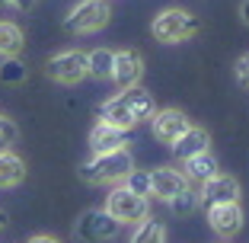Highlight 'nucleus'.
<instances>
[{"label":"nucleus","instance_id":"nucleus-11","mask_svg":"<svg viewBox=\"0 0 249 243\" xmlns=\"http://www.w3.org/2000/svg\"><path fill=\"white\" fill-rule=\"evenodd\" d=\"M189 176H185L182 169H173V167H157L154 173H150V195H157V199L169 202L173 195H179L182 189H189Z\"/></svg>","mask_w":249,"mask_h":243},{"label":"nucleus","instance_id":"nucleus-9","mask_svg":"<svg viewBox=\"0 0 249 243\" xmlns=\"http://www.w3.org/2000/svg\"><path fill=\"white\" fill-rule=\"evenodd\" d=\"M198 202L208 208L214 205H227V202H240V183H236L233 176H224V173H217V176H211L205 186H201V192H198Z\"/></svg>","mask_w":249,"mask_h":243},{"label":"nucleus","instance_id":"nucleus-18","mask_svg":"<svg viewBox=\"0 0 249 243\" xmlns=\"http://www.w3.org/2000/svg\"><path fill=\"white\" fill-rule=\"evenodd\" d=\"M112 67H115V52H109V48H96L87 55V71L96 80H109Z\"/></svg>","mask_w":249,"mask_h":243},{"label":"nucleus","instance_id":"nucleus-21","mask_svg":"<svg viewBox=\"0 0 249 243\" xmlns=\"http://www.w3.org/2000/svg\"><path fill=\"white\" fill-rule=\"evenodd\" d=\"M26 64L19 61V55L16 58H3V64H0V83H10V87H16V83L26 80Z\"/></svg>","mask_w":249,"mask_h":243},{"label":"nucleus","instance_id":"nucleus-2","mask_svg":"<svg viewBox=\"0 0 249 243\" xmlns=\"http://www.w3.org/2000/svg\"><path fill=\"white\" fill-rule=\"evenodd\" d=\"M134 169V157L128 148L109 150V154H93L87 163H80V179L83 183H122L128 173Z\"/></svg>","mask_w":249,"mask_h":243},{"label":"nucleus","instance_id":"nucleus-25","mask_svg":"<svg viewBox=\"0 0 249 243\" xmlns=\"http://www.w3.org/2000/svg\"><path fill=\"white\" fill-rule=\"evenodd\" d=\"M0 7H7V10H19V13H29V10L36 7V0H0Z\"/></svg>","mask_w":249,"mask_h":243},{"label":"nucleus","instance_id":"nucleus-4","mask_svg":"<svg viewBox=\"0 0 249 243\" xmlns=\"http://www.w3.org/2000/svg\"><path fill=\"white\" fill-rule=\"evenodd\" d=\"M109 19H112L109 0H80V3H77V7L67 13L64 29L73 32V36H89V32L103 29Z\"/></svg>","mask_w":249,"mask_h":243},{"label":"nucleus","instance_id":"nucleus-28","mask_svg":"<svg viewBox=\"0 0 249 243\" xmlns=\"http://www.w3.org/2000/svg\"><path fill=\"white\" fill-rule=\"evenodd\" d=\"M7 227V211H0V230Z\"/></svg>","mask_w":249,"mask_h":243},{"label":"nucleus","instance_id":"nucleus-26","mask_svg":"<svg viewBox=\"0 0 249 243\" xmlns=\"http://www.w3.org/2000/svg\"><path fill=\"white\" fill-rule=\"evenodd\" d=\"M240 19L249 26V0H243V3H240Z\"/></svg>","mask_w":249,"mask_h":243},{"label":"nucleus","instance_id":"nucleus-13","mask_svg":"<svg viewBox=\"0 0 249 243\" xmlns=\"http://www.w3.org/2000/svg\"><path fill=\"white\" fill-rule=\"evenodd\" d=\"M131 144V134L124 131V128H115V125H106V122H99V125L89 131V148H93V154H109V150H122Z\"/></svg>","mask_w":249,"mask_h":243},{"label":"nucleus","instance_id":"nucleus-23","mask_svg":"<svg viewBox=\"0 0 249 243\" xmlns=\"http://www.w3.org/2000/svg\"><path fill=\"white\" fill-rule=\"evenodd\" d=\"M16 134H19V131H16V125L10 122L7 115H0V150H7L10 144L16 141Z\"/></svg>","mask_w":249,"mask_h":243},{"label":"nucleus","instance_id":"nucleus-22","mask_svg":"<svg viewBox=\"0 0 249 243\" xmlns=\"http://www.w3.org/2000/svg\"><path fill=\"white\" fill-rule=\"evenodd\" d=\"M124 186L131 192H138V195H150V173H141V169H131L128 176H124Z\"/></svg>","mask_w":249,"mask_h":243},{"label":"nucleus","instance_id":"nucleus-5","mask_svg":"<svg viewBox=\"0 0 249 243\" xmlns=\"http://www.w3.org/2000/svg\"><path fill=\"white\" fill-rule=\"evenodd\" d=\"M106 211L118 224H141L150 214V202L144 195H138V192H131L128 186H118V189L109 192V199H106Z\"/></svg>","mask_w":249,"mask_h":243},{"label":"nucleus","instance_id":"nucleus-1","mask_svg":"<svg viewBox=\"0 0 249 243\" xmlns=\"http://www.w3.org/2000/svg\"><path fill=\"white\" fill-rule=\"evenodd\" d=\"M154 112H157L154 96L147 93V90H141V87H131V90H122L118 96H112V99H106V103L99 106V122L131 131L134 125L154 118Z\"/></svg>","mask_w":249,"mask_h":243},{"label":"nucleus","instance_id":"nucleus-17","mask_svg":"<svg viewBox=\"0 0 249 243\" xmlns=\"http://www.w3.org/2000/svg\"><path fill=\"white\" fill-rule=\"evenodd\" d=\"M26 45V36H22L19 26L0 19V58H16Z\"/></svg>","mask_w":249,"mask_h":243},{"label":"nucleus","instance_id":"nucleus-15","mask_svg":"<svg viewBox=\"0 0 249 243\" xmlns=\"http://www.w3.org/2000/svg\"><path fill=\"white\" fill-rule=\"evenodd\" d=\"M182 173L189 176V183H198V186H205L211 176H217V160L211 157V150H205V154H195L189 157V160H182Z\"/></svg>","mask_w":249,"mask_h":243},{"label":"nucleus","instance_id":"nucleus-12","mask_svg":"<svg viewBox=\"0 0 249 243\" xmlns=\"http://www.w3.org/2000/svg\"><path fill=\"white\" fill-rule=\"evenodd\" d=\"M208 221H211L214 234H220L224 240L236 237L243 230V208H240V202H227V205L208 208Z\"/></svg>","mask_w":249,"mask_h":243},{"label":"nucleus","instance_id":"nucleus-10","mask_svg":"<svg viewBox=\"0 0 249 243\" xmlns=\"http://www.w3.org/2000/svg\"><path fill=\"white\" fill-rule=\"evenodd\" d=\"M141 74H144V58L134 48H122L115 52V67H112V80L118 83V90H131L141 83Z\"/></svg>","mask_w":249,"mask_h":243},{"label":"nucleus","instance_id":"nucleus-8","mask_svg":"<svg viewBox=\"0 0 249 243\" xmlns=\"http://www.w3.org/2000/svg\"><path fill=\"white\" fill-rule=\"evenodd\" d=\"M189 125H192L189 115L179 112V109H160V112H154V118H150L154 138L160 141V144H166V148H173V144L189 131Z\"/></svg>","mask_w":249,"mask_h":243},{"label":"nucleus","instance_id":"nucleus-16","mask_svg":"<svg viewBox=\"0 0 249 243\" xmlns=\"http://www.w3.org/2000/svg\"><path fill=\"white\" fill-rule=\"evenodd\" d=\"M26 179V163L10 150H0V189H13Z\"/></svg>","mask_w":249,"mask_h":243},{"label":"nucleus","instance_id":"nucleus-7","mask_svg":"<svg viewBox=\"0 0 249 243\" xmlns=\"http://www.w3.org/2000/svg\"><path fill=\"white\" fill-rule=\"evenodd\" d=\"M77 237L83 243H103V240H112V237L122 230V224L112 218L106 208H89V211L80 214V221H77Z\"/></svg>","mask_w":249,"mask_h":243},{"label":"nucleus","instance_id":"nucleus-27","mask_svg":"<svg viewBox=\"0 0 249 243\" xmlns=\"http://www.w3.org/2000/svg\"><path fill=\"white\" fill-rule=\"evenodd\" d=\"M29 243H61V240H54V237H45V234H38V237H32Z\"/></svg>","mask_w":249,"mask_h":243},{"label":"nucleus","instance_id":"nucleus-14","mask_svg":"<svg viewBox=\"0 0 249 243\" xmlns=\"http://www.w3.org/2000/svg\"><path fill=\"white\" fill-rule=\"evenodd\" d=\"M208 148H211V134H208L205 128L189 125V131L173 144V154H176L179 160H189V157H195V154H205Z\"/></svg>","mask_w":249,"mask_h":243},{"label":"nucleus","instance_id":"nucleus-19","mask_svg":"<svg viewBox=\"0 0 249 243\" xmlns=\"http://www.w3.org/2000/svg\"><path fill=\"white\" fill-rule=\"evenodd\" d=\"M131 243H166V227H163V221H154V218L147 214L144 221L138 224Z\"/></svg>","mask_w":249,"mask_h":243},{"label":"nucleus","instance_id":"nucleus-20","mask_svg":"<svg viewBox=\"0 0 249 243\" xmlns=\"http://www.w3.org/2000/svg\"><path fill=\"white\" fill-rule=\"evenodd\" d=\"M166 205L173 208V214H179V218H189V214L195 211V208L201 205V202H198V192L189 186V189H182L179 195H173V199H169Z\"/></svg>","mask_w":249,"mask_h":243},{"label":"nucleus","instance_id":"nucleus-3","mask_svg":"<svg viewBox=\"0 0 249 243\" xmlns=\"http://www.w3.org/2000/svg\"><path fill=\"white\" fill-rule=\"evenodd\" d=\"M150 32H154V38L163 42V45L189 42V38L198 32V16H192L189 10H182V7H169V10H163V13L154 16Z\"/></svg>","mask_w":249,"mask_h":243},{"label":"nucleus","instance_id":"nucleus-24","mask_svg":"<svg viewBox=\"0 0 249 243\" xmlns=\"http://www.w3.org/2000/svg\"><path fill=\"white\" fill-rule=\"evenodd\" d=\"M233 71H236V80H240L243 87H249V55H243V58L236 61Z\"/></svg>","mask_w":249,"mask_h":243},{"label":"nucleus","instance_id":"nucleus-6","mask_svg":"<svg viewBox=\"0 0 249 243\" xmlns=\"http://www.w3.org/2000/svg\"><path fill=\"white\" fill-rule=\"evenodd\" d=\"M45 74L52 77V80L58 83H80L83 77H89L87 71V52H80V48H71V52H58L54 58H48V64H45Z\"/></svg>","mask_w":249,"mask_h":243}]
</instances>
